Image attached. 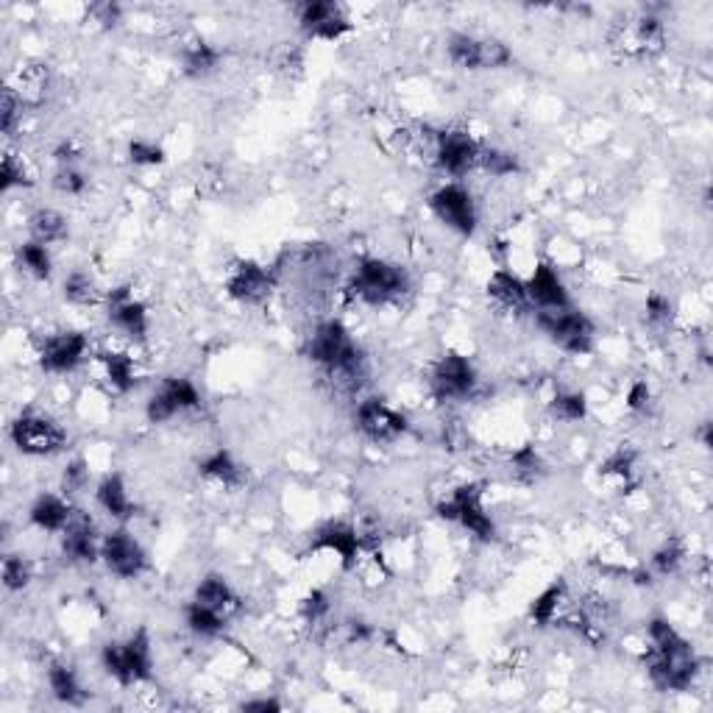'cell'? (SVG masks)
Instances as JSON below:
<instances>
[{
	"label": "cell",
	"instance_id": "25",
	"mask_svg": "<svg viewBox=\"0 0 713 713\" xmlns=\"http://www.w3.org/2000/svg\"><path fill=\"white\" fill-rule=\"evenodd\" d=\"M198 474L209 482H221L223 488H240L246 482L243 466L234 460V454L229 449H215L209 452L204 460H198Z\"/></svg>",
	"mask_w": 713,
	"mask_h": 713
},
{
	"label": "cell",
	"instance_id": "10",
	"mask_svg": "<svg viewBox=\"0 0 713 713\" xmlns=\"http://www.w3.org/2000/svg\"><path fill=\"white\" fill-rule=\"evenodd\" d=\"M429 209L446 229H452L460 237H474L477 232V223H480L477 201H474L471 190L460 182L441 184L429 195Z\"/></svg>",
	"mask_w": 713,
	"mask_h": 713
},
{
	"label": "cell",
	"instance_id": "9",
	"mask_svg": "<svg viewBox=\"0 0 713 713\" xmlns=\"http://www.w3.org/2000/svg\"><path fill=\"white\" fill-rule=\"evenodd\" d=\"M477 385H480L477 368L457 351L441 354L429 368V393L438 402H468Z\"/></svg>",
	"mask_w": 713,
	"mask_h": 713
},
{
	"label": "cell",
	"instance_id": "20",
	"mask_svg": "<svg viewBox=\"0 0 713 713\" xmlns=\"http://www.w3.org/2000/svg\"><path fill=\"white\" fill-rule=\"evenodd\" d=\"M524 285H527V296H530L532 312L569 310V307H574V304H571L569 287H566V282H563V276H560L558 268L549 265V262H538L535 271L524 279Z\"/></svg>",
	"mask_w": 713,
	"mask_h": 713
},
{
	"label": "cell",
	"instance_id": "28",
	"mask_svg": "<svg viewBox=\"0 0 713 713\" xmlns=\"http://www.w3.org/2000/svg\"><path fill=\"white\" fill-rule=\"evenodd\" d=\"M48 686H51L53 700L62 702V705L78 708V705L87 702V691L81 686L76 669L67 666V663H53L51 669H48Z\"/></svg>",
	"mask_w": 713,
	"mask_h": 713
},
{
	"label": "cell",
	"instance_id": "41",
	"mask_svg": "<svg viewBox=\"0 0 713 713\" xmlns=\"http://www.w3.org/2000/svg\"><path fill=\"white\" fill-rule=\"evenodd\" d=\"M510 468H513V474H516L519 480L532 482L544 474L546 466L544 460H541V454H538V449L527 443V446H521V449L513 452V457H510Z\"/></svg>",
	"mask_w": 713,
	"mask_h": 713
},
{
	"label": "cell",
	"instance_id": "31",
	"mask_svg": "<svg viewBox=\"0 0 713 713\" xmlns=\"http://www.w3.org/2000/svg\"><path fill=\"white\" fill-rule=\"evenodd\" d=\"M193 599L207 605V608L221 610L226 616H229V610L237 608V594H234V588L223 574H207L201 583L195 585Z\"/></svg>",
	"mask_w": 713,
	"mask_h": 713
},
{
	"label": "cell",
	"instance_id": "15",
	"mask_svg": "<svg viewBox=\"0 0 713 713\" xmlns=\"http://www.w3.org/2000/svg\"><path fill=\"white\" fill-rule=\"evenodd\" d=\"M296 17H299L301 34L307 39L335 42V39L346 37L351 31L349 14L335 0H307V3H299Z\"/></svg>",
	"mask_w": 713,
	"mask_h": 713
},
{
	"label": "cell",
	"instance_id": "44",
	"mask_svg": "<svg viewBox=\"0 0 713 713\" xmlns=\"http://www.w3.org/2000/svg\"><path fill=\"white\" fill-rule=\"evenodd\" d=\"M34 179L26 170V165L14 154H3V165H0V193H9L14 187H31Z\"/></svg>",
	"mask_w": 713,
	"mask_h": 713
},
{
	"label": "cell",
	"instance_id": "27",
	"mask_svg": "<svg viewBox=\"0 0 713 713\" xmlns=\"http://www.w3.org/2000/svg\"><path fill=\"white\" fill-rule=\"evenodd\" d=\"M28 234H31V240H37L42 246H53V243L67 240L70 226H67V218L62 212H56L51 207H39L28 218Z\"/></svg>",
	"mask_w": 713,
	"mask_h": 713
},
{
	"label": "cell",
	"instance_id": "22",
	"mask_svg": "<svg viewBox=\"0 0 713 713\" xmlns=\"http://www.w3.org/2000/svg\"><path fill=\"white\" fill-rule=\"evenodd\" d=\"M488 296H491V299L507 312H516V315L532 312L524 279L516 276L513 271H505V268H499V271L491 273V279H488Z\"/></svg>",
	"mask_w": 713,
	"mask_h": 713
},
{
	"label": "cell",
	"instance_id": "8",
	"mask_svg": "<svg viewBox=\"0 0 713 713\" xmlns=\"http://www.w3.org/2000/svg\"><path fill=\"white\" fill-rule=\"evenodd\" d=\"M446 56L457 70H502L516 62L507 42L496 37H477L466 31H454L446 39Z\"/></svg>",
	"mask_w": 713,
	"mask_h": 713
},
{
	"label": "cell",
	"instance_id": "24",
	"mask_svg": "<svg viewBox=\"0 0 713 713\" xmlns=\"http://www.w3.org/2000/svg\"><path fill=\"white\" fill-rule=\"evenodd\" d=\"M28 519L42 532H62L73 519V505L59 493H39L28 507Z\"/></svg>",
	"mask_w": 713,
	"mask_h": 713
},
{
	"label": "cell",
	"instance_id": "50",
	"mask_svg": "<svg viewBox=\"0 0 713 713\" xmlns=\"http://www.w3.org/2000/svg\"><path fill=\"white\" fill-rule=\"evenodd\" d=\"M649 407H652V388L644 379H636L627 390V410L630 413H647Z\"/></svg>",
	"mask_w": 713,
	"mask_h": 713
},
{
	"label": "cell",
	"instance_id": "47",
	"mask_svg": "<svg viewBox=\"0 0 713 713\" xmlns=\"http://www.w3.org/2000/svg\"><path fill=\"white\" fill-rule=\"evenodd\" d=\"M329 610H332V605H329V594H326L324 588H312L310 594L304 597V602H301V616H304L307 624L324 622L326 616H329Z\"/></svg>",
	"mask_w": 713,
	"mask_h": 713
},
{
	"label": "cell",
	"instance_id": "18",
	"mask_svg": "<svg viewBox=\"0 0 713 713\" xmlns=\"http://www.w3.org/2000/svg\"><path fill=\"white\" fill-rule=\"evenodd\" d=\"M273 285H276L273 273L254 260H240L226 276L229 299L237 301V304H246V307L265 304V301L271 299Z\"/></svg>",
	"mask_w": 713,
	"mask_h": 713
},
{
	"label": "cell",
	"instance_id": "16",
	"mask_svg": "<svg viewBox=\"0 0 713 713\" xmlns=\"http://www.w3.org/2000/svg\"><path fill=\"white\" fill-rule=\"evenodd\" d=\"M87 351H90V340L84 332H76V329L56 332V335H48L39 349V368L45 374L56 376L73 374L78 365L87 360Z\"/></svg>",
	"mask_w": 713,
	"mask_h": 713
},
{
	"label": "cell",
	"instance_id": "36",
	"mask_svg": "<svg viewBox=\"0 0 713 713\" xmlns=\"http://www.w3.org/2000/svg\"><path fill=\"white\" fill-rule=\"evenodd\" d=\"M683 560H686V544H683L677 535H672V538H666V541L652 552V560H649V563H652V571H655V574L672 577V574L680 571Z\"/></svg>",
	"mask_w": 713,
	"mask_h": 713
},
{
	"label": "cell",
	"instance_id": "40",
	"mask_svg": "<svg viewBox=\"0 0 713 713\" xmlns=\"http://www.w3.org/2000/svg\"><path fill=\"white\" fill-rule=\"evenodd\" d=\"M34 580V566L23 555H6L3 558V585L6 591H26Z\"/></svg>",
	"mask_w": 713,
	"mask_h": 713
},
{
	"label": "cell",
	"instance_id": "48",
	"mask_svg": "<svg viewBox=\"0 0 713 713\" xmlns=\"http://www.w3.org/2000/svg\"><path fill=\"white\" fill-rule=\"evenodd\" d=\"M87 14H90L92 23H98V28L112 31V28L120 26L123 9H120L117 3H112V0H101V3H92L90 9H87Z\"/></svg>",
	"mask_w": 713,
	"mask_h": 713
},
{
	"label": "cell",
	"instance_id": "42",
	"mask_svg": "<svg viewBox=\"0 0 713 713\" xmlns=\"http://www.w3.org/2000/svg\"><path fill=\"white\" fill-rule=\"evenodd\" d=\"M644 315H647V324L652 329H669L675 324V301L663 293H649L647 304H644Z\"/></svg>",
	"mask_w": 713,
	"mask_h": 713
},
{
	"label": "cell",
	"instance_id": "4",
	"mask_svg": "<svg viewBox=\"0 0 713 713\" xmlns=\"http://www.w3.org/2000/svg\"><path fill=\"white\" fill-rule=\"evenodd\" d=\"M349 290L354 299L371 307H385L390 301L402 299L410 293V276L402 265L379 257H365L357 262V268L351 273Z\"/></svg>",
	"mask_w": 713,
	"mask_h": 713
},
{
	"label": "cell",
	"instance_id": "12",
	"mask_svg": "<svg viewBox=\"0 0 713 713\" xmlns=\"http://www.w3.org/2000/svg\"><path fill=\"white\" fill-rule=\"evenodd\" d=\"M195 407H201V393L193 382L187 376H165L145 404V418L151 424H168L170 418Z\"/></svg>",
	"mask_w": 713,
	"mask_h": 713
},
{
	"label": "cell",
	"instance_id": "32",
	"mask_svg": "<svg viewBox=\"0 0 713 713\" xmlns=\"http://www.w3.org/2000/svg\"><path fill=\"white\" fill-rule=\"evenodd\" d=\"M566 602V580H555L549 583L538 594V597L530 602V622L535 627H552L558 622V613Z\"/></svg>",
	"mask_w": 713,
	"mask_h": 713
},
{
	"label": "cell",
	"instance_id": "51",
	"mask_svg": "<svg viewBox=\"0 0 713 713\" xmlns=\"http://www.w3.org/2000/svg\"><path fill=\"white\" fill-rule=\"evenodd\" d=\"M240 711L248 713H276L282 711V702L273 700V697H257V700H248L240 705Z\"/></svg>",
	"mask_w": 713,
	"mask_h": 713
},
{
	"label": "cell",
	"instance_id": "43",
	"mask_svg": "<svg viewBox=\"0 0 713 713\" xmlns=\"http://www.w3.org/2000/svg\"><path fill=\"white\" fill-rule=\"evenodd\" d=\"M165 159H168L165 148L154 140L137 137L129 143V162L137 168H156V165H165Z\"/></svg>",
	"mask_w": 713,
	"mask_h": 713
},
{
	"label": "cell",
	"instance_id": "2",
	"mask_svg": "<svg viewBox=\"0 0 713 713\" xmlns=\"http://www.w3.org/2000/svg\"><path fill=\"white\" fill-rule=\"evenodd\" d=\"M307 360L329 374L346 376V379L360 376L365 365L363 349L354 343L346 324L338 318H329L315 326V332L307 340Z\"/></svg>",
	"mask_w": 713,
	"mask_h": 713
},
{
	"label": "cell",
	"instance_id": "26",
	"mask_svg": "<svg viewBox=\"0 0 713 713\" xmlns=\"http://www.w3.org/2000/svg\"><path fill=\"white\" fill-rule=\"evenodd\" d=\"M221 51L204 37H193L182 48V70L187 78H207L221 67Z\"/></svg>",
	"mask_w": 713,
	"mask_h": 713
},
{
	"label": "cell",
	"instance_id": "13",
	"mask_svg": "<svg viewBox=\"0 0 713 713\" xmlns=\"http://www.w3.org/2000/svg\"><path fill=\"white\" fill-rule=\"evenodd\" d=\"M480 151L482 145L463 129L438 131L435 137V165L452 179H463L480 168Z\"/></svg>",
	"mask_w": 713,
	"mask_h": 713
},
{
	"label": "cell",
	"instance_id": "34",
	"mask_svg": "<svg viewBox=\"0 0 713 713\" xmlns=\"http://www.w3.org/2000/svg\"><path fill=\"white\" fill-rule=\"evenodd\" d=\"M17 262H20L23 271L31 273V276L39 279V282H48V279H51L53 273L51 251H48V246L37 243V240H26V243L17 246Z\"/></svg>",
	"mask_w": 713,
	"mask_h": 713
},
{
	"label": "cell",
	"instance_id": "45",
	"mask_svg": "<svg viewBox=\"0 0 713 713\" xmlns=\"http://www.w3.org/2000/svg\"><path fill=\"white\" fill-rule=\"evenodd\" d=\"M87 173L78 170V165H56V173H53V187L59 190L62 195H84L87 190Z\"/></svg>",
	"mask_w": 713,
	"mask_h": 713
},
{
	"label": "cell",
	"instance_id": "39",
	"mask_svg": "<svg viewBox=\"0 0 713 713\" xmlns=\"http://www.w3.org/2000/svg\"><path fill=\"white\" fill-rule=\"evenodd\" d=\"M480 168L485 173H491L496 179H505V176H516L521 173L519 156L502 151V148H482L480 151Z\"/></svg>",
	"mask_w": 713,
	"mask_h": 713
},
{
	"label": "cell",
	"instance_id": "3",
	"mask_svg": "<svg viewBox=\"0 0 713 713\" xmlns=\"http://www.w3.org/2000/svg\"><path fill=\"white\" fill-rule=\"evenodd\" d=\"M101 666L117 686L131 688L154 677V649L148 630L140 627L126 641H109L101 649Z\"/></svg>",
	"mask_w": 713,
	"mask_h": 713
},
{
	"label": "cell",
	"instance_id": "7",
	"mask_svg": "<svg viewBox=\"0 0 713 713\" xmlns=\"http://www.w3.org/2000/svg\"><path fill=\"white\" fill-rule=\"evenodd\" d=\"M535 326L544 332L546 338L552 340L560 351L566 354H591L594 351V321L585 312L574 310H535Z\"/></svg>",
	"mask_w": 713,
	"mask_h": 713
},
{
	"label": "cell",
	"instance_id": "30",
	"mask_svg": "<svg viewBox=\"0 0 713 713\" xmlns=\"http://www.w3.org/2000/svg\"><path fill=\"white\" fill-rule=\"evenodd\" d=\"M226 622H229L226 613H221V610L215 608H207V605H201V602H195V599H190V602L184 605V624H187V630L195 633V636L201 638L223 636Z\"/></svg>",
	"mask_w": 713,
	"mask_h": 713
},
{
	"label": "cell",
	"instance_id": "35",
	"mask_svg": "<svg viewBox=\"0 0 713 713\" xmlns=\"http://www.w3.org/2000/svg\"><path fill=\"white\" fill-rule=\"evenodd\" d=\"M633 39H636V48L641 53H658L666 42V28H663L661 17L655 14H641L633 26Z\"/></svg>",
	"mask_w": 713,
	"mask_h": 713
},
{
	"label": "cell",
	"instance_id": "53",
	"mask_svg": "<svg viewBox=\"0 0 713 713\" xmlns=\"http://www.w3.org/2000/svg\"><path fill=\"white\" fill-rule=\"evenodd\" d=\"M53 159H56V165H78V159H81V151H78L73 143H62L56 145V151H53Z\"/></svg>",
	"mask_w": 713,
	"mask_h": 713
},
{
	"label": "cell",
	"instance_id": "38",
	"mask_svg": "<svg viewBox=\"0 0 713 713\" xmlns=\"http://www.w3.org/2000/svg\"><path fill=\"white\" fill-rule=\"evenodd\" d=\"M633 466H636V454L630 452V449H619V452H613L599 466V474L605 477V480H619V485L622 488H633L636 485V480H633Z\"/></svg>",
	"mask_w": 713,
	"mask_h": 713
},
{
	"label": "cell",
	"instance_id": "52",
	"mask_svg": "<svg viewBox=\"0 0 713 713\" xmlns=\"http://www.w3.org/2000/svg\"><path fill=\"white\" fill-rule=\"evenodd\" d=\"M346 630H349V641H357V644H363V641H371L374 638V627L368 622H363V619H351L349 624H346Z\"/></svg>",
	"mask_w": 713,
	"mask_h": 713
},
{
	"label": "cell",
	"instance_id": "37",
	"mask_svg": "<svg viewBox=\"0 0 713 713\" xmlns=\"http://www.w3.org/2000/svg\"><path fill=\"white\" fill-rule=\"evenodd\" d=\"M65 299L76 307H87V304H95L101 301V290H98V282L95 276L87 271H73L65 279Z\"/></svg>",
	"mask_w": 713,
	"mask_h": 713
},
{
	"label": "cell",
	"instance_id": "33",
	"mask_svg": "<svg viewBox=\"0 0 713 713\" xmlns=\"http://www.w3.org/2000/svg\"><path fill=\"white\" fill-rule=\"evenodd\" d=\"M549 415L560 424H580L588 418V396L583 390H560L549 402Z\"/></svg>",
	"mask_w": 713,
	"mask_h": 713
},
{
	"label": "cell",
	"instance_id": "14",
	"mask_svg": "<svg viewBox=\"0 0 713 713\" xmlns=\"http://www.w3.org/2000/svg\"><path fill=\"white\" fill-rule=\"evenodd\" d=\"M101 560L104 566L120 580H137L140 574L148 571V552L143 544L131 535L129 530L106 532L101 541Z\"/></svg>",
	"mask_w": 713,
	"mask_h": 713
},
{
	"label": "cell",
	"instance_id": "29",
	"mask_svg": "<svg viewBox=\"0 0 713 713\" xmlns=\"http://www.w3.org/2000/svg\"><path fill=\"white\" fill-rule=\"evenodd\" d=\"M98 365L104 371V379L109 382V388L117 393H129L137 388V368L134 360L123 351H101L98 354Z\"/></svg>",
	"mask_w": 713,
	"mask_h": 713
},
{
	"label": "cell",
	"instance_id": "23",
	"mask_svg": "<svg viewBox=\"0 0 713 713\" xmlns=\"http://www.w3.org/2000/svg\"><path fill=\"white\" fill-rule=\"evenodd\" d=\"M95 502H98V507L104 510L106 516H112L115 521H129L137 513V505L131 502L129 496V485L123 480V474H117V471L106 474L104 480L98 482Z\"/></svg>",
	"mask_w": 713,
	"mask_h": 713
},
{
	"label": "cell",
	"instance_id": "11",
	"mask_svg": "<svg viewBox=\"0 0 713 713\" xmlns=\"http://www.w3.org/2000/svg\"><path fill=\"white\" fill-rule=\"evenodd\" d=\"M354 427L360 429L365 441L379 443V446H388L396 443L402 435H407L410 421L407 415L393 410L385 399H363L354 410Z\"/></svg>",
	"mask_w": 713,
	"mask_h": 713
},
{
	"label": "cell",
	"instance_id": "5",
	"mask_svg": "<svg viewBox=\"0 0 713 713\" xmlns=\"http://www.w3.org/2000/svg\"><path fill=\"white\" fill-rule=\"evenodd\" d=\"M438 519L460 524L482 544L496 541V521L485 510V482H463L446 499L435 505Z\"/></svg>",
	"mask_w": 713,
	"mask_h": 713
},
{
	"label": "cell",
	"instance_id": "6",
	"mask_svg": "<svg viewBox=\"0 0 713 713\" xmlns=\"http://www.w3.org/2000/svg\"><path fill=\"white\" fill-rule=\"evenodd\" d=\"M14 449L26 457H53L67 446L65 427L42 410H23L9 427Z\"/></svg>",
	"mask_w": 713,
	"mask_h": 713
},
{
	"label": "cell",
	"instance_id": "46",
	"mask_svg": "<svg viewBox=\"0 0 713 713\" xmlns=\"http://www.w3.org/2000/svg\"><path fill=\"white\" fill-rule=\"evenodd\" d=\"M23 109H26V101L12 87H6L3 101H0V129H3V134H14L20 117H23Z\"/></svg>",
	"mask_w": 713,
	"mask_h": 713
},
{
	"label": "cell",
	"instance_id": "1",
	"mask_svg": "<svg viewBox=\"0 0 713 713\" xmlns=\"http://www.w3.org/2000/svg\"><path fill=\"white\" fill-rule=\"evenodd\" d=\"M649 683L661 694H683L700 675V655L691 641L677 633L666 616H652L647 622Z\"/></svg>",
	"mask_w": 713,
	"mask_h": 713
},
{
	"label": "cell",
	"instance_id": "17",
	"mask_svg": "<svg viewBox=\"0 0 713 713\" xmlns=\"http://www.w3.org/2000/svg\"><path fill=\"white\" fill-rule=\"evenodd\" d=\"M310 552H332V555H338L340 566L349 571L357 566V560L363 555V535L354 530L349 521H324L318 530L312 532L307 555Z\"/></svg>",
	"mask_w": 713,
	"mask_h": 713
},
{
	"label": "cell",
	"instance_id": "19",
	"mask_svg": "<svg viewBox=\"0 0 713 713\" xmlns=\"http://www.w3.org/2000/svg\"><path fill=\"white\" fill-rule=\"evenodd\" d=\"M106 299V315L115 326L117 332H123L126 338L145 343L148 338V310L140 299L131 296V290L126 285L109 290Z\"/></svg>",
	"mask_w": 713,
	"mask_h": 713
},
{
	"label": "cell",
	"instance_id": "49",
	"mask_svg": "<svg viewBox=\"0 0 713 713\" xmlns=\"http://www.w3.org/2000/svg\"><path fill=\"white\" fill-rule=\"evenodd\" d=\"M87 480H90V468H87V463L78 457V460H70L65 468V474H62V491L70 496V493H78L84 491V485H87Z\"/></svg>",
	"mask_w": 713,
	"mask_h": 713
},
{
	"label": "cell",
	"instance_id": "21",
	"mask_svg": "<svg viewBox=\"0 0 713 713\" xmlns=\"http://www.w3.org/2000/svg\"><path fill=\"white\" fill-rule=\"evenodd\" d=\"M101 541H104V535H98L95 521L87 513L73 510V519L62 530L65 558H70L73 563H95V560H101Z\"/></svg>",
	"mask_w": 713,
	"mask_h": 713
}]
</instances>
